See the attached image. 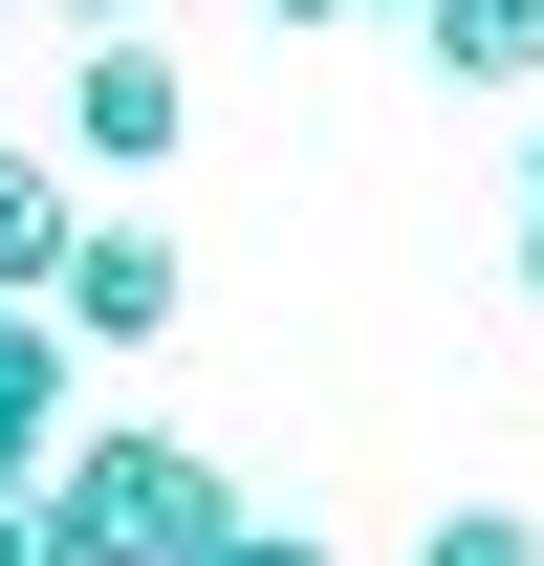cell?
Returning a JSON list of instances; mask_svg holds the SVG:
<instances>
[{
    "label": "cell",
    "mask_w": 544,
    "mask_h": 566,
    "mask_svg": "<svg viewBox=\"0 0 544 566\" xmlns=\"http://www.w3.org/2000/svg\"><path fill=\"white\" fill-rule=\"evenodd\" d=\"M262 22H414V0H262Z\"/></svg>",
    "instance_id": "cell-11"
},
{
    "label": "cell",
    "mask_w": 544,
    "mask_h": 566,
    "mask_svg": "<svg viewBox=\"0 0 544 566\" xmlns=\"http://www.w3.org/2000/svg\"><path fill=\"white\" fill-rule=\"evenodd\" d=\"M66 349H87L66 305H44V283H0V501H22V480L87 436V415H66Z\"/></svg>",
    "instance_id": "cell-3"
},
{
    "label": "cell",
    "mask_w": 544,
    "mask_h": 566,
    "mask_svg": "<svg viewBox=\"0 0 544 566\" xmlns=\"http://www.w3.org/2000/svg\"><path fill=\"white\" fill-rule=\"evenodd\" d=\"M197 566H348V545H305V523H218Z\"/></svg>",
    "instance_id": "cell-8"
},
{
    "label": "cell",
    "mask_w": 544,
    "mask_h": 566,
    "mask_svg": "<svg viewBox=\"0 0 544 566\" xmlns=\"http://www.w3.org/2000/svg\"><path fill=\"white\" fill-rule=\"evenodd\" d=\"M523 327H544V87H523Z\"/></svg>",
    "instance_id": "cell-9"
},
{
    "label": "cell",
    "mask_w": 544,
    "mask_h": 566,
    "mask_svg": "<svg viewBox=\"0 0 544 566\" xmlns=\"http://www.w3.org/2000/svg\"><path fill=\"white\" fill-rule=\"evenodd\" d=\"M414 66H436V87H501V109H523V87H544V0H414Z\"/></svg>",
    "instance_id": "cell-5"
},
{
    "label": "cell",
    "mask_w": 544,
    "mask_h": 566,
    "mask_svg": "<svg viewBox=\"0 0 544 566\" xmlns=\"http://www.w3.org/2000/svg\"><path fill=\"white\" fill-rule=\"evenodd\" d=\"M66 240H87L66 153H22V132H0V283H44V305H66Z\"/></svg>",
    "instance_id": "cell-6"
},
{
    "label": "cell",
    "mask_w": 544,
    "mask_h": 566,
    "mask_svg": "<svg viewBox=\"0 0 544 566\" xmlns=\"http://www.w3.org/2000/svg\"><path fill=\"white\" fill-rule=\"evenodd\" d=\"M414 566H544V523H523V501H458V523H436Z\"/></svg>",
    "instance_id": "cell-7"
},
{
    "label": "cell",
    "mask_w": 544,
    "mask_h": 566,
    "mask_svg": "<svg viewBox=\"0 0 544 566\" xmlns=\"http://www.w3.org/2000/svg\"><path fill=\"white\" fill-rule=\"evenodd\" d=\"M44 523H66V566H197L218 523H240V480H218L175 415H87L66 458H44Z\"/></svg>",
    "instance_id": "cell-1"
},
{
    "label": "cell",
    "mask_w": 544,
    "mask_h": 566,
    "mask_svg": "<svg viewBox=\"0 0 544 566\" xmlns=\"http://www.w3.org/2000/svg\"><path fill=\"white\" fill-rule=\"evenodd\" d=\"M175 305H197V262H175L153 218H87V240H66V327H87V349H153Z\"/></svg>",
    "instance_id": "cell-4"
},
{
    "label": "cell",
    "mask_w": 544,
    "mask_h": 566,
    "mask_svg": "<svg viewBox=\"0 0 544 566\" xmlns=\"http://www.w3.org/2000/svg\"><path fill=\"white\" fill-rule=\"evenodd\" d=\"M44 22H66V44H87V22H153V0H44Z\"/></svg>",
    "instance_id": "cell-12"
},
{
    "label": "cell",
    "mask_w": 544,
    "mask_h": 566,
    "mask_svg": "<svg viewBox=\"0 0 544 566\" xmlns=\"http://www.w3.org/2000/svg\"><path fill=\"white\" fill-rule=\"evenodd\" d=\"M0 566H66V523H44V480H22V501H0Z\"/></svg>",
    "instance_id": "cell-10"
},
{
    "label": "cell",
    "mask_w": 544,
    "mask_h": 566,
    "mask_svg": "<svg viewBox=\"0 0 544 566\" xmlns=\"http://www.w3.org/2000/svg\"><path fill=\"white\" fill-rule=\"evenodd\" d=\"M66 153H87V175H175V153H197V66H175L153 22H87V66H66Z\"/></svg>",
    "instance_id": "cell-2"
}]
</instances>
